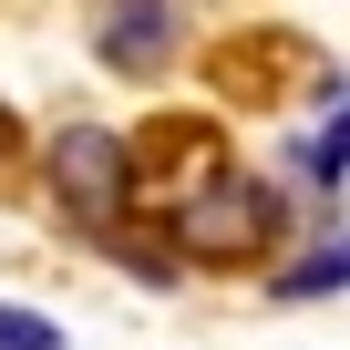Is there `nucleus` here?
I'll return each instance as SVG.
<instances>
[{
	"mask_svg": "<svg viewBox=\"0 0 350 350\" xmlns=\"http://www.w3.org/2000/svg\"><path fill=\"white\" fill-rule=\"evenodd\" d=\"M299 165L319 175V186H340V175H350V113H329V124H319V134L299 144Z\"/></svg>",
	"mask_w": 350,
	"mask_h": 350,
	"instance_id": "obj_5",
	"label": "nucleus"
},
{
	"mask_svg": "<svg viewBox=\"0 0 350 350\" xmlns=\"http://www.w3.org/2000/svg\"><path fill=\"white\" fill-rule=\"evenodd\" d=\"M165 237L186 247V258H206V268H237V258H258V247L278 237V196L247 186V175H206L196 196H175Z\"/></svg>",
	"mask_w": 350,
	"mask_h": 350,
	"instance_id": "obj_1",
	"label": "nucleus"
},
{
	"mask_svg": "<svg viewBox=\"0 0 350 350\" xmlns=\"http://www.w3.org/2000/svg\"><path fill=\"white\" fill-rule=\"evenodd\" d=\"M0 350H62V319H42V309H11V299H0Z\"/></svg>",
	"mask_w": 350,
	"mask_h": 350,
	"instance_id": "obj_6",
	"label": "nucleus"
},
{
	"mask_svg": "<svg viewBox=\"0 0 350 350\" xmlns=\"http://www.w3.org/2000/svg\"><path fill=\"white\" fill-rule=\"evenodd\" d=\"M175 42H186V11H175V0H103L93 52H103L113 72H165Z\"/></svg>",
	"mask_w": 350,
	"mask_h": 350,
	"instance_id": "obj_3",
	"label": "nucleus"
},
{
	"mask_svg": "<svg viewBox=\"0 0 350 350\" xmlns=\"http://www.w3.org/2000/svg\"><path fill=\"white\" fill-rule=\"evenodd\" d=\"M11 134H21V124H11V103H0V154H11Z\"/></svg>",
	"mask_w": 350,
	"mask_h": 350,
	"instance_id": "obj_7",
	"label": "nucleus"
},
{
	"mask_svg": "<svg viewBox=\"0 0 350 350\" xmlns=\"http://www.w3.org/2000/svg\"><path fill=\"white\" fill-rule=\"evenodd\" d=\"M329 288H350V237H329L319 258H299V268H278V299H329Z\"/></svg>",
	"mask_w": 350,
	"mask_h": 350,
	"instance_id": "obj_4",
	"label": "nucleus"
},
{
	"mask_svg": "<svg viewBox=\"0 0 350 350\" xmlns=\"http://www.w3.org/2000/svg\"><path fill=\"white\" fill-rule=\"evenodd\" d=\"M52 186H62V206H72L93 237H113L124 206H134V144L103 134V124H62V134H52Z\"/></svg>",
	"mask_w": 350,
	"mask_h": 350,
	"instance_id": "obj_2",
	"label": "nucleus"
}]
</instances>
